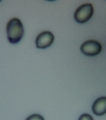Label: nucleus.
Returning <instances> with one entry per match:
<instances>
[{
  "label": "nucleus",
  "mask_w": 106,
  "mask_h": 120,
  "mask_svg": "<svg viewBox=\"0 0 106 120\" xmlns=\"http://www.w3.org/2000/svg\"><path fill=\"white\" fill-rule=\"evenodd\" d=\"M92 111L96 116H103L106 114V97L97 98L92 105Z\"/></svg>",
  "instance_id": "nucleus-5"
},
{
  "label": "nucleus",
  "mask_w": 106,
  "mask_h": 120,
  "mask_svg": "<svg viewBox=\"0 0 106 120\" xmlns=\"http://www.w3.org/2000/svg\"><path fill=\"white\" fill-rule=\"evenodd\" d=\"M94 13V8L91 3H85L78 7L74 14V19L77 22L84 24L91 18Z\"/></svg>",
  "instance_id": "nucleus-2"
},
{
  "label": "nucleus",
  "mask_w": 106,
  "mask_h": 120,
  "mask_svg": "<svg viewBox=\"0 0 106 120\" xmlns=\"http://www.w3.org/2000/svg\"><path fill=\"white\" fill-rule=\"evenodd\" d=\"M7 34L10 43L15 44L21 41L24 35V27L19 19L14 17L8 22Z\"/></svg>",
  "instance_id": "nucleus-1"
},
{
  "label": "nucleus",
  "mask_w": 106,
  "mask_h": 120,
  "mask_svg": "<svg viewBox=\"0 0 106 120\" xmlns=\"http://www.w3.org/2000/svg\"><path fill=\"white\" fill-rule=\"evenodd\" d=\"M54 40V36L53 33L49 31H45L38 35L35 40L36 47L38 49L48 48L53 44Z\"/></svg>",
  "instance_id": "nucleus-4"
},
{
  "label": "nucleus",
  "mask_w": 106,
  "mask_h": 120,
  "mask_svg": "<svg viewBox=\"0 0 106 120\" xmlns=\"http://www.w3.org/2000/svg\"><path fill=\"white\" fill-rule=\"evenodd\" d=\"M26 120H45L42 116L38 114H33L32 115H30Z\"/></svg>",
  "instance_id": "nucleus-6"
},
{
  "label": "nucleus",
  "mask_w": 106,
  "mask_h": 120,
  "mask_svg": "<svg viewBox=\"0 0 106 120\" xmlns=\"http://www.w3.org/2000/svg\"><path fill=\"white\" fill-rule=\"evenodd\" d=\"M78 120H94L91 116L89 114H83L79 117Z\"/></svg>",
  "instance_id": "nucleus-7"
},
{
  "label": "nucleus",
  "mask_w": 106,
  "mask_h": 120,
  "mask_svg": "<svg viewBox=\"0 0 106 120\" xmlns=\"http://www.w3.org/2000/svg\"><path fill=\"white\" fill-rule=\"evenodd\" d=\"M81 51L84 55L88 56H94L100 53L102 45L97 40H91L84 42L81 46Z\"/></svg>",
  "instance_id": "nucleus-3"
}]
</instances>
